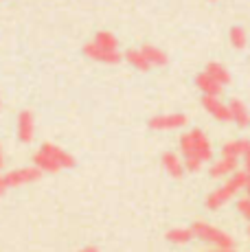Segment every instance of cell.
<instances>
[{
    "label": "cell",
    "instance_id": "14",
    "mask_svg": "<svg viewBox=\"0 0 250 252\" xmlns=\"http://www.w3.org/2000/svg\"><path fill=\"white\" fill-rule=\"evenodd\" d=\"M33 164H35V167L40 169L42 173H60L62 171V167L55 160H53V158L44 152V149H37V152L33 154Z\"/></svg>",
    "mask_w": 250,
    "mask_h": 252
},
{
    "label": "cell",
    "instance_id": "4",
    "mask_svg": "<svg viewBox=\"0 0 250 252\" xmlns=\"http://www.w3.org/2000/svg\"><path fill=\"white\" fill-rule=\"evenodd\" d=\"M42 178V171L33 164V167H20V169H13V171L4 173V182H7L9 189H18V187H25V184H33Z\"/></svg>",
    "mask_w": 250,
    "mask_h": 252
},
{
    "label": "cell",
    "instance_id": "30",
    "mask_svg": "<svg viewBox=\"0 0 250 252\" xmlns=\"http://www.w3.org/2000/svg\"><path fill=\"white\" fill-rule=\"evenodd\" d=\"M213 2H215V0H213Z\"/></svg>",
    "mask_w": 250,
    "mask_h": 252
},
{
    "label": "cell",
    "instance_id": "16",
    "mask_svg": "<svg viewBox=\"0 0 250 252\" xmlns=\"http://www.w3.org/2000/svg\"><path fill=\"white\" fill-rule=\"evenodd\" d=\"M250 145V140L246 138H237V140H226V143L222 145V156L226 158H242L244 152H246V147Z\"/></svg>",
    "mask_w": 250,
    "mask_h": 252
},
{
    "label": "cell",
    "instance_id": "8",
    "mask_svg": "<svg viewBox=\"0 0 250 252\" xmlns=\"http://www.w3.org/2000/svg\"><path fill=\"white\" fill-rule=\"evenodd\" d=\"M16 132L20 143H31L33 136H35V116H33L31 110H22L18 114V125H16Z\"/></svg>",
    "mask_w": 250,
    "mask_h": 252
},
{
    "label": "cell",
    "instance_id": "20",
    "mask_svg": "<svg viewBox=\"0 0 250 252\" xmlns=\"http://www.w3.org/2000/svg\"><path fill=\"white\" fill-rule=\"evenodd\" d=\"M94 44L108 48V51H119V40L110 31H99L97 35H94Z\"/></svg>",
    "mask_w": 250,
    "mask_h": 252
},
{
    "label": "cell",
    "instance_id": "15",
    "mask_svg": "<svg viewBox=\"0 0 250 252\" xmlns=\"http://www.w3.org/2000/svg\"><path fill=\"white\" fill-rule=\"evenodd\" d=\"M125 62H127L132 68H136V70H141V72H147V70H152V64L147 62V57L141 53V48H129V51H125Z\"/></svg>",
    "mask_w": 250,
    "mask_h": 252
},
{
    "label": "cell",
    "instance_id": "10",
    "mask_svg": "<svg viewBox=\"0 0 250 252\" xmlns=\"http://www.w3.org/2000/svg\"><path fill=\"white\" fill-rule=\"evenodd\" d=\"M40 149H44V152L49 154V156H51V158H53V160H55L57 164H60L62 169H73L75 164H77V160L73 158V154H68V152H66V149L57 147L55 143H44Z\"/></svg>",
    "mask_w": 250,
    "mask_h": 252
},
{
    "label": "cell",
    "instance_id": "25",
    "mask_svg": "<svg viewBox=\"0 0 250 252\" xmlns=\"http://www.w3.org/2000/svg\"><path fill=\"white\" fill-rule=\"evenodd\" d=\"M211 252H235V248H213Z\"/></svg>",
    "mask_w": 250,
    "mask_h": 252
},
{
    "label": "cell",
    "instance_id": "23",
    "mask_svg": "<svg viewBox=\"0 0 250 252\" xmlns=\"http://www.w3.org/2000/svg\"><path fill=\"white\" fill-rule=\"evenodd\" d=\"M242 158H244V173H246V187H244V191H246V195L250 197V145L246 147Z\"/></svg>",
    "mask_w": 250,
    "mask_h": 252
},
{
    "label": "cell",
    "instance_id": "6",
    "mask_svg": "<svg viewBox=\"0 0 250 252\" xmlns=\"http://www.w3.org/2000/svg\"><path fill=\"white\" fill-rule=\"evenodd\" d=\"M84 55L94 62H101V64H108V66H114L123 60V55L119 51H108V48L94 44V42H88V44L84 46Z\"/></svg>",
    "mask_w": 250,
    "mask_h": 252
},
{
    "label": "cell",
    "instance_id": "18",
    "mask_svg": "<svg viewBox=\"0 0 250 252\" xmlns=\"http://www.w3.org/2000/svg\"><path fill=\"white\" fill-rule=\"evenodd\" d=\"M167 241L174 246H187L189 241H193V230L191 228H174L167 232Z\"/></svg>",
    "mask_w": 250,
    "mask_h": 252
},
{
    "label": "cell",
    "instance_id": "3",
    "mask_svg": "<svg viewBox=\"0 0 250 252\" xmlns=\"http://www.w3.org/2000/svg\"><path fill=\"white\" fill-rule=\"evenodd\" d=\"M191 230H193V237L200 241H204V244L213 246V248H235V239L228 235V232L215 228L213 224H209V221H195L193 226H191Z\"/></svg>",
    "mask_w": 250,
    "mask_h": 252
},
{
    "label": "cell",
    "instance_id": "28",
    "mask_svg": "<svg viewBox=\"0 0 250 252\" xmlns=\"http://www.w3.org/2000/svg\"><path fill=\"white\" fill-rule=\"evenodd\" d=\"M248 239H250V224H248Z\"/></svg>",
    "mask_w": 250,
    "mask_h": 252
},
{
    "label": "cell",
    "instance_id": "1",
    "mask_svg": "<svg viewBox=\"0 0 250 252\" xmlns=\"http://www.w3.org/2000/svg\"><path fill=\"white\" fill-rule=\"evenodd\" d=\"M180 154L187 171L198 173L202 164L213 160V145L202 129H189L180 136Z\"/></svg>",
    "mask_w": 250,
    "mask_h": 252
},
{
    "label": "cell",
    "instance_id": "5",
    "mask_svg": "<svg viewBox=\"0 0 250 252\" xmlns=\"http://www.w3.org/2000/svg\"><path fill=\"white\" fill-rule=\"evenodd\" d=\"M187 125V116L180 112H171V114H158L150 119V127L156 132H171V129H180Z\"/></svg>",
    "mask_w": 250,
    "mask_h": 252
},
{
    "label": "cell",
    "instance_id": "2",
    "mask_svg": "<svg viewBox=\"0 0 250 252\" xmlns=\"http://www.w3.org/2000/svg\"><path fill=\"white\" fill-rule=\"evenodd\" d=\"M244 187H246V173L237 169L233 176L226 178V182L222 187L213 189V191L206 195V208H209V211H219V208L226 206L230 200H235V197L244 191Z\"/></svg>",
    "mask_w": 250,
    "mask_h": 252
},
{
    "label": "cell",
    "instance_id": "24",
    "mask_svg": "<svg viewBox=\"0 0 250 252\" xmlns=\"http://www.w3.org/2000/svg\"><path fill=\"white\" fill-rule=\"evenodd\" d=\"M7 191H9V187H7V182H4V176L0 173V195H4Z\"/></svg>",
    "mask_w": 250,
    "mask_h": 252
},
{
    "label": "cell",
    "instance_id": "12",
    "mask_svg": "<svg viewBox=\"0 0 250 252\" xmlns=\"http://www.w3.org/2000/svg\"><path fill=\"white\" fill-rule=\"evenodd\" d=\"M228 112H230V121H233L237 127H248V125H250V112H248L246 105H244V101L230 99Z\"/></svg>",
    "mask_w": 250,
    "mask_h": 252
},
{
    "label": "cell",
    "instance_id": "29",
    "mask_svg": "<svg viewBox=\"0 0 250 252\" xmlns=\"http://www.w3.org/2000/svg\"><path fill=\"white\" fill-rule=\"evenodd\" d=\"M0 105H2V101H0Z\"/></svg>",
    "mask_w": 250,
    "mask_h": 252
},
{
    "label": "cell",
    "instance_id": "7",
    "mask_svg": "<svg viewBox=\"0 0 250 252\" xmlns=\"http://www.w3.org/2000/svg\"><path fill=\"white\" fill-rule=\"evenodd\" d=\"M202 108L206 110L215 121L219 123H228L230 121V112H228V103H224L219 96L213 94H202Z\"/></svg>",
    "mask_w": 250,
    "mask_h": 252
},
{
    "label": "cell",
    "instance_id": "13",
    "mask_svg": "<svg viewBox=\"0 0 250 252\" xmlns=\"http://www.w3.org/2000/svg\"><path fill=\"white\" fill-rule=\"evenodd\" d=\"M195 86H198V90L202 92V94H213V96H219L222 90H224V86L219 84L218 79H213L206 70L195 77Z\"/></svg>",
    "mask_w": 250,
    "mask_h": 252
},
{
    "label": "cell",
    "instance_id": "22",
    "mask_svg": "<svg viewBox=\"0 0 250 252\" xmlns=\"http://www.w3.org/2000/svg\"><path fill=\"white\" fill-rule=\"evenodd\" d=\"M235 208H237V213L244 217V220L250 224V197L248 195H244V197H239L237 202H235Z\"/></svg>",
    "mask_w": 250,
    "mask_h": 252
},
{
    "label": "cell",
    "instance_id": "26",
    "mask_svg": "<svg viewBox=\"0 0 250 252\" xmlns=\"http://www.w3.org/2000/svg\"><path fill=\"white\" fill-rule=\"evenodd\" d=\"M79 252H99V250L93 248V246H88V248H84V250H79Z\"/></svg>",
    "mask_w": 250,
    "mask_h": 252
},
{
    "label": "cell",
    "instance_id": "27",
    "mask_svg": "<svg viewBox=\"0 0 250 252\" xmlns=\"http://www.w3.org/2000/svg\"><path fill=\"white\" fill-rule=\"evenodd\" d=\"M2 162H4V156H2V147H0V169H2Z\"/></svg>",
    "mask_w": 250,
    "mask_h": 252
},
{
    "label": "cell",
    "instance_id": "17",
    "mask_svg": "<svg viewBox=\"0 0 250 252\" xmlns=\"http://www.w3.org/2000/svg\"><path fill=\"white\" fill-rule=\"evenodd\" d=\"M141 53L147 57V62L152 64V68H154V66H167V55H165V53H162L158 46L145 44V46L141 48Z\"/></svg>",
    "mask_w": 250,
    "mask_h": 252
},
{
    "label": "cell",
    "instance_id": "11",
    "mask_svg": "<svg viewBox=\"0 0 250 252\" xmlns=\"http://www.w3.org/2000/svg\"><path fill=\"white\" fill-rule=\"evenodd\" d=\"M160 164H162V169H165L171 178H178V180H180V178L187 173L182 158L178 156V154H174V152H165V154H162V156H160Z\"/></svg>",
    "mask_w": 250,
    "mask_h": 252
},
{
    "label": "cell",
    "instance_id": "21",
    "mask_svg": "<svg viewBox=\"0 0 250 252\" xmlns=\"http://www.w3.org/2000/svg\"><path fill=\"white\" fill-rule=\"evenodd\" d=\"M228 40H230V44L237 48V51L246 48V44H248V35H246V31H244V27H233V29H230Z\"/></svg>",
    "mask_w": 250,
    "mask_h": 252
},
{
    "label": "cell",
    "instance_id": "9",
    "mask_svg": "<svg viewBox=\"0 0 250 252\" xmlns=\"http://www.w3.org/2000/svg\"><path fill=\"white\" fill-rule=\"evenodd\" d=\"M237 169H239V160H237V158H226V156H222L219 160L211 162L209 176L215 178V180H218V178H228V176H233Z\"/></svg>",
    "mask_w": 250,
    "mask_h": 252
},
{
    "label": "cell",
    "instance_id": "19",
    "mask_svg": "<svg viewBox=\"0 0 250 252\" xmlns=\"http://www.w3.org/2000/svg\"><path fill=\"white\" fill-rule=\"evenodd\" d=\"M204 70L209 72V75L213 77V79H218L222 86L230 84V72L226 70V66H224V64H219V62H209Z\"/></svg>",
    "mask_w": 250,
    "mask_h": 252
}]
</instances>
